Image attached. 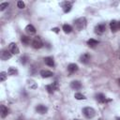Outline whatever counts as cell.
<instances>
[{
	"instance_id": "f546056e",
	"label": "cell",
	"mask_w": 120,
	"mask_h": 120,
	"mask_svg": "<svg viewBox=\"0 0 120 120\" xmlns=\"http://www.w3.org/2000/svg\"><path fill=\"white\" fill-rule=\"evenodd\" d=\"M52 30L53 32H55V33H58V32H59V29H58V28H52Z\"/></svg>"
},
{
	"instance_id": "8992f818",
	"label": "cell",
	"mask_w": 120,
	"mask_h": 120,
	"mask_svg": "<svg viewBox=\"0 0 120 120\" xmlns=\"http://www.w3.org/2000/svg\"><path fill=\"white\" fill-rule=\"evenodd\" d=\"M36 111L37 112L40 113V114H44L48 112V108L45 106V105H42V104H38L36 106Z\"/></svg>"
},
{
	"instance_id": "5b68a950",
	"label": "cell",
	"mask_w": 120,
	"mask_h": 120,
	"mask_svg": "<svg viewBox=\"0 0 120 120\" xmlns=\"http://www.w3.org/2000/svg\"><path fill=\"white\" fill-rule=\"evenodd\" d=\"M106 30V25L104 23H99L95 27V33L98 35H102Z\"/></svg>"
},
{
	"instance_id": "277c9868",
	"label": "cell",
	"mask_w": 120,
	"mask_h": 120,
	"mask_svg": "<svg viewBox=\"0 0 120 120\" xmlns=\"http://www.w3.org/2000/svg\"><path fill=\"white\" fill-rule=\"evenodd\" d=\"M60 5H61V7H62V8H63V11H64L65 13H68V12H69V11L71 10L72 4H71L70 2H68V1H64V2H62Z\"/></svg>"
},
{
	"instance_id": "8fae6325",
	"label": "cell",
	"mask_w": 120,
	"mask_h": 120,
	"mask_svg": "<svg viewBox=\"0 0 120 120\" xmlns=\"http://www.w3.org/2000/svg\"><path fill=\"white\" fill-rule=\"evenodd\" d=\"M8 112H9L8 109L5 105H1L0 106V114H1V117L2 118H5L6 116H8Z\"/></svg>"
},
{
	"instance_id": "603a6c76",
	"label": "cell",
	"mask_w": 120,
	"mask_h": 120,
	"mask_svg": "<svg viewBox=\"0 0 120 120\" xmlns=\"http://www.w3.org/2000/svg\"><path fill=\"white\" fill-rule=\"evenodd\" d=\"M74 98H75L76 99H78V100H81V99H85V98H86L84 97V95H82V93H75Z\"/></svg>"
},
{
	"instance_id": "836d02e7",
	"label": "cell",
	"mask_w": 120,
	"mask_h": 120,
	"mask_svg": "<svg viewBox=\"0 0 120 120\" xmlns=\"http://www.w3.org/2000/svg\"><path fill=\"white\" fill-rule=\"evenodd\" d=\"M74 120H81V119H74Z\"/></svg>"
},
{
	"instance_id": "f1b7e54d",
	"label": "cell",
	"mask_w": 120,
	"mask_h": 120,
	"mask_svg": "<svg viewBox=\"0 0 120 120\" xmlns=\"http://www.w3.org/2000/svg\"><path fill=\"white\" fill-rule=\"evenodd\" d=\"M52 85H53V87H54V89H55V90H57V89H58V82H52Z\"/></svg>"
},
{
	"instance_id": "6da1fadb",
	"label": "cell",
	"mask_w": 120,
	"mask_h": 120,
	"mask_svg": "<svg viewBox=\"0 0 120 120\" xmlns=\"http://www.w3.org/2000/svg\"><path fill=\"white\" fill-rule=\"evenodd\" d=\"M82 113H83V115H84L86 118L91 119V118H93V117L96 115V111H95V109L92 108V107H84V108L82 109Z\"/></svg>"
},
{
	"instance_id": "d6986e66",
	"label": "cell",
	"mask_w": 120,
	"mask_h": 120,
	"mask_svg": "<svg viewBox=\"0 0 120 120\" xmlns=\"http://www.w3.org/2000/svg\"><path fill=\"white\" fill-rule=\"evenodd\" d=\"M25 30H26V32H28V33H30V34H35V33H36V28H35L32 24L26 25Z\"/></svg>"
},
{
	"instance_id": "484cf974",
	"label": "cell",
	"mask_w": 120,
	"mask_h": 120,
	"mask_svg": "<svg viewBox=\"0 0 120 120\" xmlns=\"http://www.w3.org/2000/svg\"><path fill=\"white\" fill-rule=\"evenodd\" d=\"M28 84H29L30 88H33V89L37 88V84H36V82L34 81H28Z\"/></svg>"
},
{
	"instance_id": "44dd1931",
	"label": "cell",
	"mask_w": 120,
	"mask_h": 120,
	"mask_svg": "<svg viewBox=\"0 0 120 120\" xmlns=\"http://www.w3.org/2000/svg\"><path fill=\"white\" fill-rule=\"evenodd\" d=\"M8 73L9 74V75H17L18 74V70L15 68H13V67H10L9 68H8Z\"/></svg>"
},
{
	"instance_id": "83f0119b",
	"label": "cell",
	"mask_w": 120,
	"mask_h": 120,
	"mask_svg": "<svg viewBox=\"0 0 120 120\" xmlns=\"http://www.w3.org/2000/svg\"><path fill=\"white\" fill-rule=\"evenodd\" d=\"M26 62H27V57H26V56H22V57H21V63H22V65H24Z\"/></svg>"
},
{
	"instance_id": "1f68e13d",
	"label": "cell",
	"mask_w": 120,
	"mask_h": 120,
	"mask_svg": "<svg viewBox=\"0 0 120 120\" xmlns=\"http://www.w3.org/2000/svg\"><path fill=\"white\" fill-rule=\"evenodd\" d=\"M118 84H119V85H120V78H119V79H118Z\"/></svg>"
},
{
	"instance_id": "30bf717a",
	"label": "cell",
	"mask_w": 120,
	"mask_h": 120,
	"mask_svg": "<svg viewBox=\"0 0 120 120\" xmlns=\"http://www.w3.org/2000/svg\"><path fill=\"white\" fill-rule=\"evenodd\" d=\"M70 87L74 90H79L82 88V83L80 81H72L70 82Z\"/></svg>"
},
{
	"instance_id": "52a82bcc",
	"label": "cell",
	"mask_w": 120,
	"mask_h": 120,
	"mask_svg": "<svg viewBox=\"0 0 120 120\" xmlns=\"http://www.w3.org/2000/svg\"><path fill=\"white\" fill-rule=\"evenodd\" d=\"M9 52L12 53V54H18L20 52V50H19V47L17 46L16 43L12 42L9 44Z\"/></svg>"
},
{
	"instance_id": "9c48e42d",
	"label": "cell",
	"mask_w": 120,
	"mask_h": 120,
	"mask_svg": "<svg viewBox=\"0 0 120 120\" xmlns=\"http://www.w3.org/2000/svg\"><path fill=\"white\" fill-rule=\"evenodd\" d=\"M90 59H91V56L89 53H83L80 57V62L82 64H88L90 62Z\"/></svg>"
},
{
	"instance_id": "9a60e30c",
	"label": "cell",
	"mask_w": 120,
	"mask_h": 120,
	"mask_svg": "<svg viewBox=\"0 0 120 120\" xmlns=\"http://www.w3.org/2000/svg\"><path fill=\"white\" fill-rule=\"evenodd\" d=\"M68 70L69 73H74L75 71L78 70V66L76 64H73V63L72 64H69L68 66Z\"/></svg>"
},
{
	"instance_id": "d4e9b609",
	"label": "cell",
	"mask_w": 120,
	"mask_h": 120,
	"mask_svg": "<svg viewBox=\"0 0 120 120\" xmlns=\"http://www.w3.org/2000/svg\"><path fill=\"white\" fill-rule=\"evenodd\" d=\"M8 7V3H7V2L1 3V4H0V10H1V11H3V10H5Z\"/></svg>"
},
{
	"instance_id": "7a4b0ae2",
	"label": "cell",
	"mask_w": 120,
	"mask_h": 120,
	"mask_svg": "<svg viewBox=\"0 0 120 120\" xmlns=\"http://www.w3.org/2000/svg\"><path fill=\"white\" fill-rule=\"evenodd\" d=\"M74 25L78 30H82L86 26V19L84 17H81L74 22Z\"/></svg>"
},
{
	"instance_id": "ffe728a7",
	"label": "cell",
	"mask_w": 120,
	"mask_h": 120,
	"mask_svg": "<svg viewBox=\"0 0 120 120\" xmlns=\"http://www.w3.org/2000/svg\"><path fill=\"white\" fill-rule=\"evenodd\" d=\"M63 31L66 33V34H68L72 31V27L69 25V24H64L63 25Z\"/></svg>"
},
{
	"instance_id": "7402d4cb",
	"label": "cell",
	"mask_w": 120,
	"mask_h": 120,
	"mask_svg": "<svg viewBox=\"0 0 120 120\" xmlns=\"http://www.w3.org/2000/svg\"><path fill=\"white\" fill-rule=\"evenodd\" d=\"M46 90H47V92L48 93H50V94H52L53 92H54V87H53V85L52 84H48V85H46Z\"/></svg>"
},
{
	"instance_id": "2e32d148",
	"label": "cell",
	"mask_w": 120,
	"mask_h": 120,
	"mask_svg": "<svg viewBox=\"0 0 120 120\" xmlns=\"http://www.w3.org/2000/svg\"><path fill=\"white\" fill-rule=\"evenodd\" d=\"M110 28L112 30V32H116L118 30V27H117V22L115 20H112L111 22H110Z\"/></svg>"
},
{
	"instance_id": "ba28073f",
	"label": "cell",
	"mask_w": 120,
	"mask_h": 120,
	"mask_svg": "<svg viewBox=\"0 0 120 120\" xmlns=\"http://www.w3.org/2000/svg\"><path fill=\"white\" fill-rule=\"evenodd\" d=\"M11 56H12V53L9 52V50H8H8H4V51H2V52H1V59L4 60V61H6V60H8V59H9V58H11Z\"/></svg>"
},
{
	"instance_id": "e0dca14e",
	"label": "cell",
	"mask_w": 120,
	"mask_h": 120,
	"mask_svg": "<svg viewBox=\"0 0 120 120\" xmlns=\"http://www.w3.org/2000/svg\"><path fill=\"white\" fill-rule=\"evenodd\" d=\"M21 41H22L23 44H25V45H28V44H30V42H32L31 38H29V37H27V36H22V37H21Z\"/></svg>"
},
{
	"instance_id": "4316f807",
	"label": "cell",
	"mask_w": 120,
	"mask_h": 120,
	"mask_svg": "<svg viewBox=\"0 0 120 120\" xmlns=\"http://www.w3.org/2000/svg\"><path fill=\"white\" fill-rule=\"evenodd\" d=\"M17 7H18L19 8H24L25 5H24V3H23L22 1H18V2H17Z\"/></svg>"
},
{
	"instance_id": "d6a6232c",
	"label": "cell",
	"mask_w": 120,
	"mask_h": 120,
	"mask_svg": "<svg viewBox=\"0 0 120 120\" xmlns=\"http://www.w3.org/2000/svg\"><path fill=\"white\" fill-rule=\"evenodd\" d=\"M116 120H120V117H117V118H116Z\"/></svg>"
},
{
	"instance_id": "5bb4252c",
	"label": "cell",
	"mask_w": 120,
	"mask_h": 120,
	"mask_svg": "<svg viewBox=\"0 0 120 120\" xmlns=\"http://www.w3.org/2000/svg\"><path fill=\"white\" fill-rule=\"evenodd\" d=\"M96 99L99 102V103H104L107 101V98L106 97L103 95V94H97L96 95Z\"/></svg>"
},
{
	"instance_id": "cb8c5ba5",
	"label": "cell",
	"mask_w": 120,
	"mask_h": 120,
	"mask_svg": "<svg viewBox=\"0 0 120 120\" xmlns=\"http://www.w3.org/2000/svg\"><path fill=\"white\" fill-rule=\"evenodd\" d=\"M7 72H5V71H2L1 73H0V81L1 82H4V81H6V79H7Z\"/></svg>"
},
{
	"instance_id": "3957f363",
	"label": "cell",
	"mask_w": 120,
	"mask_h": 120,
	"mask_svg": "<svg viewBox=\"0 0 120 120\" xmlns=\"http://www.w3.org/2000/svg\"><path fill=\"white\" fill-rule=\"evenodd\" d=\"M31 43H32L33 48H35V49H40L41 47H43V42H42V40H41V38L39 37H36L32 40Z\"/></svg>"
},
{
	"instance_id": "4fadbf2b",
	"label": "cell",
	"mask_w": 120,
	"mask_h": 120,
	"mask_svg": "<svg viewBox=\"0 0 120 120\" xmlns=\"http://www.w3.org/2000/svg\"><path fill=\"white\" fill-rule=\"evenodd\" d=\"M43 60H44V63H45L47 66H49V67H53V66H54V60H53L52 57L48 56V57H45Z\"/></svg>"
},
{
	"instance_id": "ac0fdd59",
	"label": "cell",
	"mask_w": 120,
	"mask_h": 120,
	"mask_svg": "<svg viewBox=\"0 0 120 120\" xmlns=\"http://www.w3.org/2000/svg\"><path fill=\"white\" fill-rule=\"evenodd\" d=\"M98 44V41L96 40V39H94V38H90V39L87 40V45H88L89 47L94 48V47H96Z\"/></svg>"
},
{
	"instance_id": "7c38bea8",
	"label": "cell",
	"mask_w": 120,
	"mask_h": 120,
	"mask_svg": "<svg viewBox=\"0 0 120 120\" xmlns=\"http://www.w3.org/2000/svg\"><path fill=\"white\" fill-rule=\"evenodd\" d=\"M40 75L42 78H50L52 76H53V73L50 70H47V69H42L40 70Z\"/></svg>"
},
{
	"instance_id": "4dcf8cb0",
	"label": "cell",
	"mask_w": 120,
	"mask_h": 120,
	"mask_svg": "<svg viewBox=\"0 0 120 120\" xmlns=\"http://www.w3.org/2000/svg\"><path fill=\"white\" fill-rule=\"evenodd\" d=\"M117 27L118 29H120V22H117Z\"/></svg>"
}]
</instances>
